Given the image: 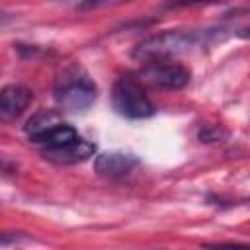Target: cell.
Returning a JSON list of instances; mask_svg holds the SVG:
<instances>
[{"mask_svg":"<svg viewBox=\"0 0 250 250\" xmlns=\"http://www.w3.org/2000/svg\"><path fill=\"white\" fill-rule=\"evenodd\" d=\"M203 250H250V244L244 242H215V244H201Z\"/></svg>","mask_w":250,"mask_h":250,"instance_id":"11","label":"cell"},{"mask_svg":"<svg viewBox=\"0 0 250 250\" xmlns=\"http://www.w3.org/2000/svg\"><path fill=\"white\" fill-rule=\"evenodd\" d=\"M139 166V158L131 152H102L94 160V168L105 178H123Z\"/></svg>","mask_w":250,"mask_h":250,"instance_id":"5","label":"cell"},{"mask_svg":"<svg viewBox=\"0 0 250 250\" xmlns=\"http://www.w3.org/2000/svg\"><path fill=\"white\" fill-rule=\"evenodd\" d=\"M96 92V84L90 80V76L82 68L72 66L64 70L62 76L57 80L55 100L61 109L68 113H80L94 105Z\"/></svg>","mask_w":250,"mask_h":250,"instance_id":"2","label":"cell"},{"mask_svg":"<svg viewBox=\"0 0 250 250\" xmlns=\"http://www.w3.org/2000/svg\"><path fill=\"white\" fill-rule=\"evenodd\" d=\"M238 35H242V37H250V29H242Z\"/></svg>","mask_w":250,"mask_h":250,"instance_id":"13","label":"cell"},{"mask_svg":"<svg viewBox=\"0 0 250 250\" xmlns=\"http://www.w3.org/2000/svg\"><path fill=\"white\" fill-rule=\"evenodd\" d=\"M209 35H211L209 31H203V33H195V31H162V33H156V35H150V37L143 39L133 49L131 55L135 59H139V61H145V62L162 61V59H170L172 55L186 53V51L197 47Z\"/></svg>","mask_w":250,"mask_h":250,"instance_id":"1","label":"cell"},{"mask_svg":"<svg viewBox=\"0 0 250 250\" xmlns=\"http://www.w3.org/2000/svg\"><path fill=\"white\" fill-rule=\"evenodd\" d=\"M21 240H29V238L21 232H4L2 234V246H10V242H21Z\"/></svg>","mask_w":250,"mask_h":250,"instance_id":"12","label":"cell"},{"mask_svg":"<svg viewBox=\"0 0 250 250\" xmlns=\"http://www.w3.org/2000/svg\"><path fill=\"white\" fill-rule=\"evenodd\" d=\"M139 78H143L145 82L164 88V90H180L184 86H188L189 78H191V70L172 59H162V61H150L145 62L141 66V70L137 72Z\"/></svg>","mask_w":250,"mask_h":250,"instance_id":"4","label":"cell"},{"mask_svg":"<svg viewBox=\"0 0 250 250\" xmlns=\"http://www.w3.org/2000/svg\"><path fill=\"white\" fill-rule=\"evenodd\" d=\"M31 100H33V94L25 86H16V84L4 86L0 92V115H2V119L10 121V119L20 117L25 111V107L31 104Z\"/></svg>","mask_w":250,"mask_h":250,"instance_id":"6","label":"cell"},{"mask_svg":"<svg viewBox=\"0 0 250 250\" xmlns=\"http://www.w3.org/2000/svg\"><path fill=\"white\" fill-rule=\"evenodd\" d=\"M55 125H59V113L53 111V109H41V111H37L35 115H31L27 119L25 133L29 137H35V135H39V133H43V131H47Z\"/></svg>","mask_w":250,"mask_h":250,"instance_id":"9","label":"cell"},{"mask_svg":"<svg viewBox=\"0 0 250 250\" xmlns=\"http://www.w3.org/2000/svg\"><path fill=\"white\" fill-rule=\"evenodd\" d=\"M29 141L33 145L43 146L45 150H51V148H61V146H66V145L78 141V133L74 127H70L66 123H59L35 137H29Z\"/></svg>","mask_w":250,"mask_h":250,"instance_id":"8","label":"cell"},{"mask_svg":"<svg viewBox=\"0 0 250 250\" xmlns=\"http://www.w3.org/2000/svg\"><path fill=\"white\" fill-rule=\"evenodd\" d=\"M197 137H199L201 143H215V141L225 139V137H227V131L221 129L219 125H205V127L199 129Z\"/></svg>","mask_w":250,"mask_h":250,"instance_id":"10","label":"cell"},{"mask_svg":"<svg viewBox=\"0 0 250 250\" xmlns=\"http://www.w3.org/2000/svg\"><path fill=\"white\" fill-rule=\"evenodd\" d=\"M111 102L115 111L127 119H146L152 117L156 111L154 104L143 90L141 82L131 74H125L115 80Z\"/></svg>","mask_w":250,"mask_h":250,"instance_id":"3","label":"cell"},{"mask_svg":"<svg viewBox=\"0 0 250 250\" xmlns=\"http://www.w3.org/2000/svg\"><path fill=\"white\" fill-rule=\"evenodd\" d=\"M96 152V145L84 139H78L66 146L61 148H51V150H43V156L49 162L55 164H76V162H84L90 156H94Z\"/></svg>","mask_w":250,"mask_h":250,"instance_id":"7","label":"cell"}]
</instances>
